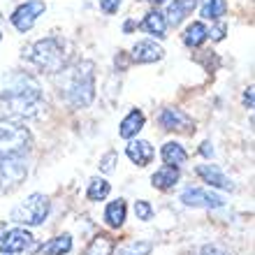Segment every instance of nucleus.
Instances as JSON below:
<instances>
[{"label":"nucleus","instance_id":"26","mask_svg":"<svg viewBox=\"0 0 255 255\" xmlns=\"http://www.w3.org/2000/svg\"><path fill=\"white\" fill-rule=\"evenodd\" d=\"M134 216H137V221H151L153 218V207L146 200H137L134 202Z\"/></svg>","mask_w":255,"mask_h":255},{"label":"nucleus","instance_id":"7","mask_svg":"<svg viewBox=\"0 0 255 255\" xmlns=\"http://www.w3.org/2000/svg\"><path fill=\"white\" fill-rule=\"evenodd\" d=\"M0 251L5 255H19V253H33L37 251V244H35V237L23 228H14L9 230L5 237H2V242H0Z\"/></svg>","mask_w":255,"mask_h":255},{"label":"nucleus","instance_id":"33","mask_svg":"<svg viewBox=\"0 0 255 255\" xmlns=\"http://www.w3.org/2000/svg\"><path fill=\"white\" fill-rule=\"evenodd\" d=\"M132 28H134V23H132V21H128L126 26H123V30H126V33H130V30H132Z\"/></svg>","mask_w":255,"mask_h":255},{"label":"nucleus","instance_id":"20","mask_svg":"<svg viewBox=\"0 0 255 255\" xmlns=\"http://www.w3.org/2000/svg\"><path fill=\"white\" fill-rule=\"evenodd\" d=\"M209 28L202 23V21H193L188 28H186V33H183V44L186 47H200V44H204V42L209 40Z\"/></svg>","mask_w":255,"mask_h":255},{"label":"nucleus","instance_id":"17","mask_svg":"<svg viewBox=\"0 0 255 255\" xmlns=\"http://www.w3.org/2000/svg\"><path fill=\"white\" fill-rule=\"evenodd\" d=\"M141 30H146L148 35H155V37H165L167 33V21H165V14H160L158 9L148 12L141 21Z\"/></svg>","mask_w":255,"mask_h":255},{"label":"nucleus","instance_id":"27","mask_svg":"<svg viewBox=\"0 0 255 255\" xmlns=\"http://www.w3.org/2000/svg\"><path fill=\"white\" fill-rule=\"evenodd\" d=\"M114 162H116V153H114V151H109V153L100 160V172H105V174L114 172Z\"/></svg>","mask_w":255,"mask_h":255},{"label":"nucleus","instance_id":"10","mask_svg":"<svg viewBox=\"0 0 255 255\" xmlns=\"http://www.w3.org/2000/svg\"><path fill=\"white\" fill-rule=\"evenodd\" d=\"M160 126L165 128V130H169V132H186V134H193L195 132V121L190 119L186 112H181V109H162L160 114Z\"/></svg>","mask_w":255,"mask_h":255},{"label":"nucleus","instance_id":"13","mask_svg":"<svg viewBox=\"0 0 255 255\" xmlns=\"http://www.w3.org/2000/svg\"><path fill=\"white\" fill-rule=\"evenodd\" d=\"M126 153L137 167H146L153 160V146L144 139H130V144L126 146Z\"/></svg>","mask_w":255,"mask_h":255},{"label":"nucleus","instance_id":"1","mask_svg":"<svg viewBox=\"0 0 255 255\" xmlns=\"http://www.w3.org/2000/svg\"><path fill=\"white\" fill-rule=\"evenodd\" d=\"M0 100L9 107V114L19 119L37 116L42 109V88L30 74H14L9 84L2 88Z\"/></svg>","mask_w":255,"mask_h":255},{"label":"nucleus","instance_id":"12","mask_svg":"<svg viewBox=\"0 0 255 255\" xmlns=\"http://www.w3.org/2000/svg\"><path fill=\"white\" fill-rule=\"evenodd\" d=\"M165 56V49L155 44L153 40H141L132 47V61L134 63H155Z\"/></svg>","mask_w":255,"mask_h":255},{"label":"nucleus","instance_id":"19","mask_svg":"<svg viewBox=\"0 0 255 255\" xmlns=\"http://www.w3.org/2000/svg\"><path fill=\"white\" fill-rule=\"evenodd\" d=\"M126 216H128L126 200H114V202H109L107 209H105V221H107L109 228H121L123 223H126Z\"/></svg>","mask_w":255,"mask_h":255},{"label":"nucleus","instance_id":"29","mask_svg":"<svg viewBox=\"0 0 255 255\" xmlns=\"http://www.w3.org/2000/svg\"><path fill=\"white\" fill-rule=\"evenodd\" d=\"M119 7H121V0H100V9H102L105 14L119 12Z\"/></svg>","mask_w":255,"mask_h":255},{"label":"nucleus","instance_id":"25","mask_svg":"<svg viewBox=\"0 0 255 255\" xmlns=\"http://www.w3.org/2000/svg\"><path fill=\"white\" fill-rule=\"evenodd\" d=\"M151 251H153V244H151V242L134 239V242H128L126 246H121L116 255H148Z\"/></svg>","mask_w":255,"mask_h":255},{"label":"nucleus","instance_id":"15","mask_svg":"<svg viewBox=\"0 0 255 255\" xmlns=\"http://www.w3.org/2000/svg\"><path fill=\"white\" fill-rule=\"evenodd\" d=\"M176 181H179V167H172V165H165V167L155 169V174L151 176V183H153V188H158V190L174 188Z\"/></svg>","mask_w":255,"mask_h":255},{"label":"nucleus","instance_id":"22","mask_svg":"<svg viewBox=\"0 0 255 255\" xmlns=\"http://www.w3.org/2000/svg\"><path fill=\"white\" fill-rule=\"evenodd\" d=\"M112 253H114V239L109 235H95L84 255H112Z\"/></svg>","mask_w":255,"mask_h":255},{"label":"nucleus","instance_id":"2","mask_svg":"<svg viewBox=\"0 0 255 255\" xmlns=\"http://www.w3.org/2000/svg\"><path fill=\"white\" fill-rule=\"evenodd\" d=\"M95 65L91 61H81L65 70L61 79V95L74 107H88L95 98Z\"/></svg>","mask_w":255,"mask_h":255},{"label":"nucleus","instance_id":"34","mask_svg":"<svg viewBox=\"0 0 255 255\" xmlns=\"http://www.w3.org/2000/svg\"><path fill=\"white\" fill-rule=\"evenodd\" d=\"M148 2H151V5H155V7H158V5H162V2H167V0H148Z\"/></svg>","mask_w":255,"mask_h":255},{"label":"nucleus","instance_id":"5","mask_svg":"<svg viewBox=\"0 0 255 255\" xmlns=\"http://www.w3.org/2000/svg\"><path fill=\"white\" fill-rule=\"evenodd\" d=\"M63 58H65V49H63V42L58 37H47V40L35 42L33 51H30V61L47 72H61Z\"/></svg>","mask_w":255,"mask_h":255},{"label":"nucleus","instance_id":"6","mask_svg":"<svg viewBox=\"0 0 255 255\" xmlns=\"http://www.w3.org/2000/svg\"><path fill=\"white\" fill-rule=\"evenodd\" d=\"M26 174L28 167L21 155H0V190L16 188Z\"/></svg>","mask_w":255,"mask_h":255},{"label":"nucleus","instance_id":"32","mask_svg":"<svg viewBox=\"0 0 255 255\" xmlns=\"http://www.w3.org/2000/svg\"><path fill=\"white\" fill-rule=\"evenodd\" d=\"M200 153H202V155H207V158H214V146H211V141H204V144H202Z\"/></svg>","mask_w":255,"mask_h":255},{"label":"nucleus","instance_id":"30","mask_svg":"<svg viewBox=\"0 0 255 255\" xmlns=\"http://www.w3.org/2000/svg\"><path fill=\"white\" fill-rule=\"evenodd\" d=\"M225 33H228V26H225V23H218L216 28H211V30H209L207 37H211L214 42H221L223 37H225Z\"/></svg>","mask_w":255,"mask_h":255},{"label":"nucleus","instance_id":"14","mask_svg":"<svg viewBox=\"0 0 255 255\" xmlns=\"http://www.w3.org/2000/svg\"><path fill=\"white\" fill-rule=\"evenodd\" d=\"M195 7H197V0H174V2H169L165 21L172 23V26H179V23L193 12Z\"/></svg>","mask_w":255,"mask_h":255},{"label":"nucleus","instance_id":"11","mask_svg":"<svg viewBox=\"0 0 255 255\" xmlns=\"http://www.w3.org/2000/svg\"><path fill=\"white\" fill-rule=\"evenodd\" d=\"M195 174L200 176L204 183H209L211 188L235 190L232 179H228V176H225V172H223L218 165H197V167H195Z\"/></svg>","mask_w":255,"mask_h":255},{"label":"nucleus","instance_id":"35","mask_svg":"<svg viewBox=\"0 0 255 255\" xmlns=\"http://www.w3.org/2000/svg\"><path fill=\"white\" fill-rule=\"evenodd\" d=\"M0 40H2V33H0Z\"/></svg>","mask_w":255,"mask_h":255},{"label":"nucleus","instance_id":"4","mask_svg":"<svg viewBox=\"0 0 255 255\" xmlns=\"http://www.w3.org/2000/svg\"><path fill=\"white\" fill-rule=\"evenodd\" d=\"M49 211H51V204H49L47 195L33 193V195H28L19 207L12 209L9 218L14 223H19V225H42V223L47 221Z\"/></svg>","mask_w":255,"mask_h":255},{"label":"nucleus","instance_id":"21","mask_svg":"<svg viewBox=\"0 0 255 255\" xmlns=\"http://www.w3.org/2000/svg\"><path fill=\"white\" fill-rule=\"evenodd\" d=\"M42 255H67L72 251V237L70 235H61V237H54V239H49L44 246H40Z\"/></svg>","mask_w":255,"mask_h":255},{"label":"nucleus","instance_id":"9","mask_svg":"<svg viewBox=\"0 0 255 255\" xmlns=\"http://www.w3.org/2000/svg\"><path fill=\"white\" fill-rule=\"evenodd\" d=\"M181 202L186 207H195V209H221L225 204L221 195H216L214 190L207 188H186L181 193Z\"/></svg>","mask_w":255,"mask_h":255},{"label":"nucleus","instance_id":"28","mask_svg":"<svg viewBox=\"0 0 255 255\" xmlns=\"http://www.w3.org/2000/svg\"><path fill=\"white\" fill-rule=\"evenodd\" d=\"M200 255H230V253L218 244H207V246H202Z\"/></svg>","mask_w":255,"mask_h":255},{"label":"nucleus","instance_id":"31","mask_svg":"<svg viewBox=\"0 0 255 255\" xmlns=\"http://www.w3.org/2000/svg\"><path fill=\"white\" fill-rule=\"evenodd\" d=\"M244 105L249 109H253V86L246 88V93H244Z\"/></svg>","mask_w":255,"mask_h":255},{"label":"nucleus","instance_id":"18","mask_svg":"<svg viewBox=\"0 0 255 255\" xmlns=\"http://www.w3.org/2000/svg\"><path fill=\"white\" fill-rule=\"evenodd\" d=\"M160 155H162V160L167 162V165H172V167H179V165H183V162L188 160V153H186V148H183L179 141L162 144Z\"/></svg>","mask_w":255,"mask_h":255},{"label":"nucleus","instance_id":"8","mask_svg":"<svg viewBox=\"0 0 255 255\" xmlns=\"http://www.w3.org/2000/svg\"><path fill=\"white\" fill-rule=\"evenodd\" d=\"M44 9H47L44 0H26V2L16 7V9H14V14H12L14 28H16V30H21V33L30 30V28L35 26V21L44 14Z\"/></svg>","mask_w":255,"mask_h":255},{"label":"nucleus","instance_id":"23","mask_svg":"<svg viewBox=\"0 0 255 255\" xmlns=\"http://www.w3.org/2000/svg\"><path fill=\"white\" fill-rule=\"evenodd\" d=\"M200 12L204 19L218 21L221 16H225V12H228V2H225V0H202Z\"/></svg>","mask_w":255,"mask_h":255},{"label":"nucleus","instance_id":"3","mask_svg":"<svg viewBox=\"0 0 255 255\" xmlns=\"http://www.w3.org/2000/svg\"><path fill=\"white\" fill-rule=\"evenodd\" d=\"M33 137L19 116L0 114V155H26Z\"/></svg>","mask_w":255,"mask_h":255},{"label":"nucleus","instance_id":"24","mask_svg":"<svg viewBox=\"0 0 255 255\" xmlns=\"http://www.w3.org/2000/svg\"><path fill=\"white\" fill-rule=\"evenodd\" d=\"M109 193H112V186H109V181L100 179V176L91 179V183H88V193H86L91 202H102Z\"/></svg>","mask_w":255,"mask_h":255},{"label":"nucleus","instance_id":"16","mask_svg":"<svg viewBox=\"0 0 255 255\" xmlns=\"http://www.w3.org/2000/svg\"><path fill=\"white\" fill-rule=\"evenodd\" d=\"M144 121H146V119H144V114H141L139 109H132V112L121 121V130H119V134H121L123 139H132V137L139 134L141 128H144Z\"/></svg>","mask_w":255,"mask_h":255}]
</instances>
